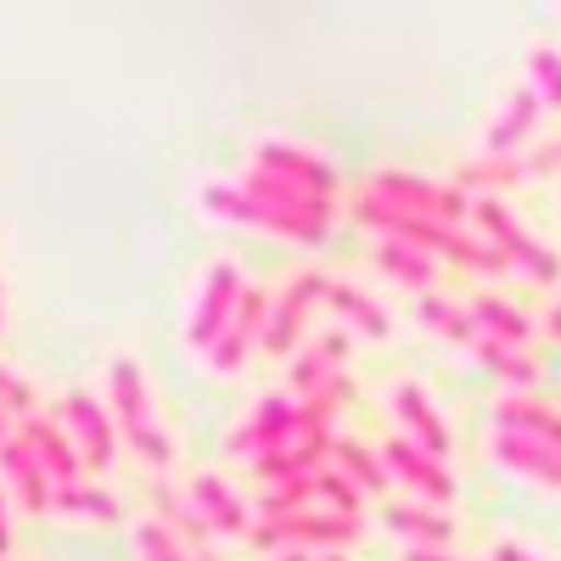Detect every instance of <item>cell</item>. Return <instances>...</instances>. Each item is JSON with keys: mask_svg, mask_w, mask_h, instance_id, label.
<instances>
[]
</instances>
